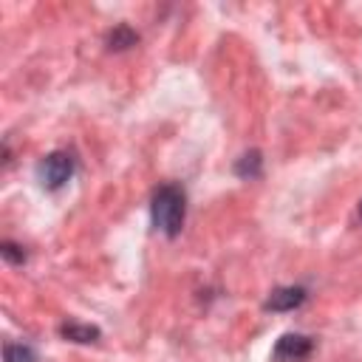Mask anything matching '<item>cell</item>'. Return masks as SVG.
Segmentation results:
<instances>
[{
	"label": "cell",
	"mask_w": 362,
	"mask_h": 362,
	"mask_svg": "<svg viewBox=\"0 0 362 362\" xmlns=\"http://www.w3.org/2000/svg\"><path fill=\"white\" fill-rule=\"evenodd\" d=\"M150 221L153 229L164 238H178L187 221V192L181 184H158L150 195Z\"/></svg>",
	"instance_id": "obj_1"
},
{
	"label": "cell",
	"mask_w": 362,
	"mask_h": 362,
	"mask_svg": "<svg viewBox=\"0 0 362 362\" xmlns=\"http://www.w3.org/2000/svg\"><path fill=\"white\" fill-rule=\"evenodd\" d=\"M76 173V156L71 150H51L37 164V178L45 189H62Z\"/></svg>",
	"instance_id": "obj_2"
},
{
	"label": "cell",
	"mask_w": 362,
	"mask_h": 362,
	"mask_svg": "<svg viewBox=\"0 0 362 362\" xmlns=\"http://www.w3.org/2000/svg\"><path fill=\"white\" fill-rule=\"evenodd\" d=\"M311 351H314V339L311 337L297 334V331H288V334H283L274 342L272 359L274 362H303V359L311 356Z\"/></svg>",
	"instance_id": "obj_3"
},
{
	"label": "cell",
	"mask_w": 362,
	"mask_h": 362,
	"mask_svg": "<svg viewBox=\"0 0 362 362\" xmlns=\"http://www.w3.org/2000/svg\"><path fill=\"white\" fill-rule=\"evenodd\" d=\"M305 297H308V291L303 286H277L266 297L263 308L266 311H294V308H300L305 303Z\"/></svg>",
	"instance_id": "obj_4"
},
{
	"label": "cell",
	"mask_w": 362,
	"mask_h": 362,
	"mask_svg": "<svg viewBox=\"0 0 362 362\" xmlns=\"http://www.w3.org/2000/svg\"><path fill=\"white\" fill-rule=\"evenodd\" d=\"M59 337H65V339H71V342H79V345H90V342H96V339L102 337V331H99L96 325H90V322L68 320V322L59 325Z\"/></svg>",
	"instance_id": "obj_5"
},
{
	"label": "cell",
	"mask_w": 362,
	"mask_h": 362,
	"mask_svg": "<svg viewBox=\"0 0 362 362\" xmlns=\"http://www.w3.org/2000/svg\"><path fill=\"white\" fill-rule=\"evenodd\" d=\"M235 175L240 181H257L263 175V153L260 150H246L235 161Z\"/></svg>",
	"instance_id": "obj_6"
},
{
	"label": "cell",
	"mask_w": 362,
	"mask_h": 362,
	"mask_svg": "<svg viewBox=\"0 0 362 362\" xmlns=\"http://www.w3.org/2000/svg\"><path fill=\"white\" fill-rule=\"evenodd\" d=\"M136 42H139V34H136V28L127 25V23L113 25V28L107 31V37H105V45H107L110 51H127V48H133Z\"/></svg>",
	"instance_id": "obj_7"
},
{
	"label": "cell",
	"mask_w": 362,
	"mask_h": 362,
	"mask_svg": "<svg viewBox=\"0 0 362 362\" xmlns=\"http://www.w3.org/2000/svg\"><path fill=\"white\" fill-rule=\"evenodd\" d=\"M3 356H6V362H37L34 348L25 342H6Z\"/></svg>",
	"instance_id": "obj_8"
},
{
	"label": "cell",
	"mask_w": 362,
	"mask_h": 362,
	"mask_svg": "<svg viewBox=\"0 0 362 362\" xmlns=\"http://www.w3.org/2000/svg\"><path fill=\"white\" fill-rule=\"evenodd\" d=\"M0 255H3V260L11 263V266H23V263H25V249H23L20 243H14V240H3V243H0Z\"/></svg>",
	"instance_id": "obj_9"
},
{
	"label": "cell",
	"mask_w": 362,
	"mask_h": 362,
	"mask_svg": "<svg viewBox=\"0 0 362 362\" xmlns=\"http://www.w3.org/2000/svg\"><path fill=\"white\" fill-rule=\"evenodd\" d=\"M359 218H362V201H359Z\"/></svg>",
	"instance_id": "obj_10"
}]
</instances>
